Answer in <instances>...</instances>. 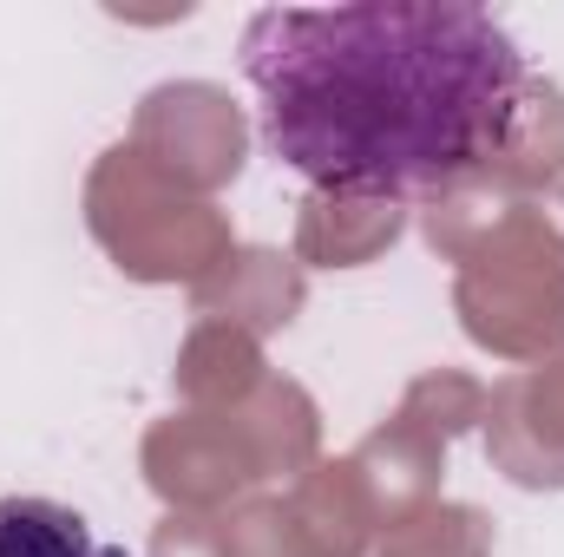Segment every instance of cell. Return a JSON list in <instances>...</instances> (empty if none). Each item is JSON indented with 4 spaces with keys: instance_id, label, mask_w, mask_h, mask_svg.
Returning a JSON list of instances; mask_svg holds the SVG:
<instances>
[{
    "instance_id": "7a4b0ae2",
    "label": "cell",
    "mask_w": 564,
    "mask_h": 557,
    "mask_svg": "<svg viewBox=\"0 0 564 557\" xmlns=\"http://www.w3.org/2000/svg\"><path fill=\"white\" fill-rule=\"evenodd\" d=\"M0 557H106L93 525L53 499H0Z\"/></svg>"
},
{
    "instance_id": "6da1fadb",
    "label": "cell",
    "mask_w": 564,
    "mask_h": 557,
    "mask_svg": "<svg viewBox=\"0 0 564 557\" xmlns=\"http://www.w3.org/2000/svg\"><path fill=\"white\" fill-rule=\"evenodd\" d=\"M263 144L335 197H440L519 132L532 73L473 0L263 7L243 26Z\"/></svg>"
}]
</instances>
